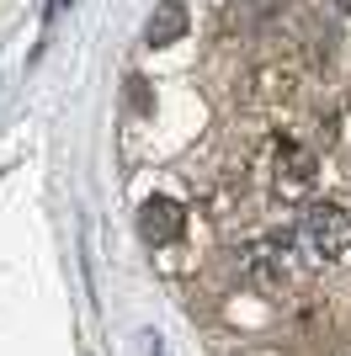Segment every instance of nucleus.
<instances>
[{
	"mask_svg": "<svg viewBox=\"0 0 351 356\" xmlns=\"http://www.w3.org/2000/svg\"><path fill=\"white\" fill-rule=\"evenodd\" d=\"M336 6H341V11H346V16H351V0H336Z\"/></svg>",
	"mask_w": 351,
	"mask_h": 356,
	"instance_id": "obj_4",
	"label": "nucleus"
},
{
	"mask_svg": "<svg viewBox=\"0 0 351 356\" xmlns=\"http://www.w3.org/2000/svg\"><path fill=\"white\" fill-rule=\"evenodd\" d=\"M282 245L304 266H341L351 255V213L330 208V202H314V208L298 213V223L282 234Z\"/></svg>",
	"mask_w": 351,
	"mask_h": 356,
	"instance_id": "obj_1",
	"label": "nucleus"
},
{
	"mask_svg": "<svg viewBox=\"0 0 351 356\" xmlns=\"http://www.w3.org/2000/svg\"><path fill=\"white\" fill-rule=\"evenodd\" d=\"M181 229H187V213H181V202H171V197H149L144 208H139V234H144L149 245H176Z\"/></svg>",
	"mask_w": 351,
	"mask_h": 356,
	"instance_id": "obj_2",
	"label": "nucleus"
},
{
	"mask_svg": "<svg viewBox=\"0 0 351 356\" xmlns=\"http://www.w3.org/2000/svg\"><path fill=\"white\" fill-rule=\"evenodd\" d=\"M181 32H187V6H181V0H160L155 16H149V27H144V43L165 48V43H176Z\"/></svg>",
	"mask_w": 351,
	"mask_h": 356,
	"instance_id": "obj_3",
	"label": "nucleus"
}]
</instances>
